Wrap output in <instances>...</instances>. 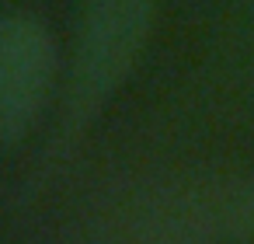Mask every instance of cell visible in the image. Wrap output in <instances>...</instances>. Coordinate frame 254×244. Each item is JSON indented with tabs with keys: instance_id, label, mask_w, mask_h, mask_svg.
<instances>
[{
	"instance_id": "obj_1",
	"label": "cell",
	"mask_w": 254,
	"mask_h": 244,
	"mask_svg": "<svg viewBox=\"0 0 254 244\" xmlns=\"http://www.w3.org/2000/svg\"><path fill=\"white\" fill-rule=\"evenodd\" d=\"M153 0H84V21L77 35L73 91L66 105L63 133L73 136L91 115L119 91L139 60Z\"/></svg>"
},
{
	"instance_id": "obj_2",
	"label": "cell",
	"mask_w": 254,
	"mask_h": 244,
	"mask_svg": "<svg viewBox=\"0 0 254 244\" xmlns=\"http://www.w3.org/2000/svg\"><path fill=\"white\" fill-rule=\"evenodd\" d=\"M56 42L28 14L0 18V143L21 140L53 94Z\"/></svg>"
}]
</instances>
